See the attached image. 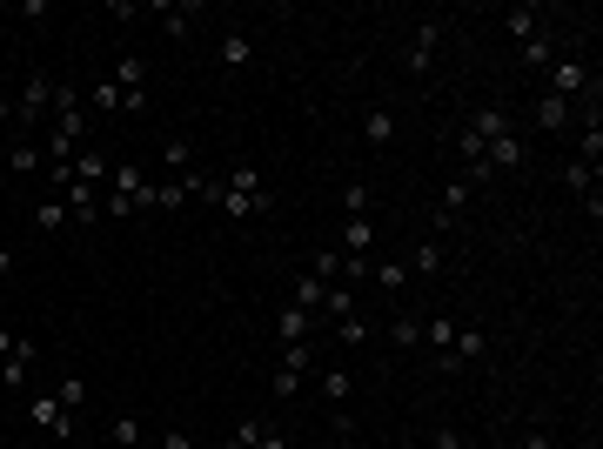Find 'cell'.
Wrapping results in <instances>:
<instances>
[{
    "label": "cell",
    "mask_w": 603,
    "mask_h": 449,
    "mask_svg": "<svg viewBox=\"0 0 603 449\" xmlns=\"http://www.w3.org/2000/svg\"><path fill=\"white\" fill-rule=\"evenodd\" d=\"M543 88H550V94H563V101H577V94H597V74L583 68L577 54H557V61L543 68Z\"/></svg>",
    "instance_id": "6da1fadb"
},
{
    "label": "cell",
    "mask_w": 603,
    "mask_h": 449,
    "mask_svg": "<svg viewBox=\"0 0 603 449\" xmlns=\"http://www.w3.org/2000/svg\"><path fill=\"white\" fill-rule=\"evenodd\" d=\"M27 423L47 429L54 443H74V409H61V396H27Z\"/></svg>",
    "instance_id": "7a4b0ae2"
},
{
    "label": "cell",
    "mask_w": 603,
    "mask_h": 449,
    "mask_svg": "<svg viewBox=\"0 0 603 449\" xmlns=\"http://www.w3.org/2000/svg\"><path fill=\"white\" fill-rule=\"evenodd\" d=\"M436 47H443V21H416V34H409V54H402V68H409V74H423Z\"/></svg>",
    "instance_id": "3957f363"
},
{
    "label": "cell",
    "mask_w": 603,
    "mask_h": 449,
    "mask_svg": "<svg viewBox=\"0 0 603 449\" xmlns=\"http://www.w3.org/2000/svg\"><path fill=\"white\" fill-rule=\"evenodd\" d=\"M215 61H222L228 74H242L248 61H255V34H248V27H222V47H215Z\"/></svg>",
    "instance_id": "277c9868"
},
{
    "label": "cell",
    "mask_w": 603,
    "mask_h": 449,
    "mask_svg": "<svg viewBox=\"0 0 603 449\" xmlns=\"http://www.w3.org/2000/svg\"><path fill=\"white\" fill-rule=\"evenodd\" d=\"M315 336H322V322L309 309H289V302L275 309V342H315Z\"/></svg>",
    "instance_id": "5b68a950"
},
{
    "label": "cell",
    "mask_w": 603,
    "mask_h": 449,
    "mask_svg": "<svg viewBox=\"0 0 603 449\" xmlns=\"http://www.w3.org/2000/svg\"><path fill=\"white\" fill-rule=\"evenodd\" d=\"M483 161H490V175H516V168H523V135H516V128H503V135L483 148Z\"/></svg>",
    "instance_id": "8992f818"
},
{
    "label": "cell",
    "mask_w": 603,
    "mask_h": 449,
    "mask_svg": "<svg viewBox=\"0 0 603 449\" xmlns=\"http://www.w3.org/2000/svg\"><path fill=\"white\" fill-rule=\"evenodd\" d=\"M530 114H536V128H543V135L570 128V101H563V94H550V88H536V94H530Z\"/></svg>",
    "instance_id": "52a82bcc"
},
{
    "label": "cell",
    "mask_w": 603,
    "mask_h": 449,
    "mask_svg": "<svg viewBox=\"0 0 603 449\" xmlns=\"http://www.w3.org/2000/svg\"><path fill=\"white\" fill-rule=\"evenodd\" d=\"M27 382H34V342H21L14 356L0 362V389H7V396H27Z\"/></svg>",
    "instance_id": "ba28073f"
},
{
    "label": "cell",
    "mask_w": 603,
    "mask_h": 449,
    "mask_svg": "<svg viewBox=\"0 0 603 449\" xmlns=\"http://www.w3.org/2000/svg\"><path fill=\"white\" fill-rule=\"evenodd\" d=\"M7 168H14V175H41L47 168L41 135H7Z\"/></svg>",
    "instance_id": "9c48e42d"
},
{
    "label": "cell",
    "mask_w": 603,
    "mask_h": 449,
    "mask_svg": "<svg viewBox=\"0 0 603 449\" xmlns=\"http://www.w3.org/2000/svg\"><path fill=\"white\" fill-rule=\"evenodd\" d=\"M376 248V222L369 215H342V255H369Z\"/></svg>",
    "instance_id": "30bf717a"
},
{
    "label": "cell",
    "mask_w": 603,
    "mask_h": 449,
    "mask_svg": "<svg viewBox=\"0 0 603 449\" xmlns=\"http://www.w3.org/2000/svg\"><path fill=\"white\" fill-rule=\"evenodd\" d=\"M322 295H329V282H315L309 269L289 282V309H309V315H322Z\"/></svg>",
    "instance_id": "8fae6325"
},
{
    "label": "cell",
    "mask_w": 603,
    "mask_h": 449,
    "mask_svg": "<svg viewBox=\"0 0 603 449\" xmlns=\"http://www.w3.org/2000/svg\"><path fill=\"white\" fill-rule=\"evenodd\" d=\"M34 228H41V235H61V228H74V215H67L61 195H41V202H34Z\"/></svg>",
    "instance_id": "7c38bea8"
},
{
    "label": "cell",
    "mask_w": 603,
    "mask_h": 449,
    "mask_svg": "<svg viewBox=\"0 0 603 449\" xmlns=\"http://www.w3.org/2000/svg\"><path fill=\"white\" fill-rule=\"evenodd\" d=\"M88 108H94V114H128V94L114 88V74H101V81L88 88Z\"/></svg>",
    "instance_id": "4fadbf2b"
},
{
    "label": "cell",
    "mask_w": 603,
    "mask_h": 449,
    "mask_svg": "<svg viewBox=\"0 0 603 449\" xmlns=\"http://www.w3.org/2000/svg\"><path fill=\"white\" fill-rule=\"evenodd\" d=\"M362 141H369V148H389V141H396V114L369 108V114H362Z\"/></svg>",
    "instance_id": "5bb4252c"
},
{
    "label": "cell",
    "mask_w": 603,
    "mask_h": 449,
    "mask_svg": "<svg viewBox=\"0 0 603 449\" xmlns=\"http://www.w3.org/2000/svg\"><path fill=\"white\" fill-rule=\"evenodd\" d=\"M161 161H168V175H195V141L168 135V141H161Z\"/></svg>",
    "instance_id": "9a60e30c"
},
{
    "label": "cell",
    "mask_w": 603,
    "mask_h": 449,
    "mask_svg": "<svg viewBox=\"0 0 603 449\" xmlns=\"http://www.w3.org/2000/svg\"><path fill=\"white\" fill-rule=\"evenodd\" d=\"M402 269H409V275H436V269H443V242H436V235H423V242L409 248V262H402Z\"/></svg>",
    "instance_id": "2e32d148"
},
{
    "label": "cell",
    "mask_w": 603,
    "mask_h": 449,
    "mask_svg": "<svg viewBox=\"0 0 603 449\" xmlns=\"http://www.w3.org/2000/svg\"><path fill=\"white\" fill-rule=\"evenodd\" d=\"M483 349H490V342H483V329H456V342H449L443 356L463 369V362H483Z\"/></svg>",
    "instance_id": "e0dca14e"
},
{
    "label": "cell",
    "mask_w": 603,
    "mask_h": 449,
    "mask_svg": "<svg viewBox=\"0 0 603 449\" xmlns=\"http://www.w3.org/2000/svg\"><path fill=\"white\" fill-rule=\"evenodd\" d=\"M222 188H235V195H262V188H268V175L255 168V161H235V168L222 175Z\"/></svg>",
    "instance_id": "ac0fdd59"
},
{
    "label": "cell",
    "mask_w": 603,
    "mask_h": 449,
    "mask_svg": "<svg viewBox=\"0 0 603 449\" xmlns=\"http://www.w3.org/2000/svg\"><path fill=\"white\" fill-rule=\"evenodd\" d=\"M315 382H322V396H329V403H342V396H356V376H349L342 362H329V369H315Z\"/></svg>",
    "instance_id": "d6986e66"
},
{
    "label": "cell",
    "mask_w": 603,
    "mask_h": 449,
    "mask_svg": "<svg viewBox=\"0 0 603 449\" xmlns=\"http://www.w3.org/2000/svg\"><path fill=\"white\" fill-rule=\"evenodd\" d=\"M503 27H510L516 47H523V41H536V34H543V14H536V7H510V14H503Z\"/></svg>",
    "instance_id": "ffe728a7"
},
{
    "label": "cell",
    "mask_w": 603,
    "mask_h": 449,
    "mask_svg": "<svg viewBox=\"0 0 603 449\" xmlns=\"http://www.w3.org/2000/svg\"><path fill=\"white\" fill-rule=\"evenodd\" d=\"M67 168H74V181H88V188H94V181H108V155H101V148H81Z\"/></svg>",
    "instance_id": "44dd1931"
},
{
    "label": "cell",
    "mask_w": 603,
    "mask_h": 449,
    "mask_svg": "<svg viewBox=\"0 0 603 449\" xmlns=\"http://www.w3.org/2000/svg\"><path fill=\"white\" fill-rule=\"evenodd\" d=\"M550 61H557V41H550V27H543L536 41H523V68H530V74H543Z\"/></svg>",
    "instance_id": "7402d4cb"
},
{
    "label": "cell",
    "mask_w": 603,
    "mask_h": 449,
    "mask_svg": "<svg viewBox=\"0 0 603 449\" xmlns=\"http://www.w3.org/2000/svg\"><path fill=\"white\" fill-rule=\"evenodd\" d=\"M309 275H315V282H342V248H315Z\"/></svg>",
    "instance_id": "603a6c76"
},
{
    "label": "cell",
    "mask_w": 603,
    "mask_h": 449,
    "mask_svg": "<svg viewBox=\"0 0 603 449\" xmlns=\"http://www.w3.org/2000/svg\"><path fill=\"white\" fill-rule=\"evenodd\" d=\"M282 369H295V376H315V342H282Z\"/></svg>",
    "instance_id": "cb8c5ba5"
},
{
    "label": "cell",
    "mask_w": 603,
    "mask_h": 449,
    "mask_svg": "<svg viewBox=\"0 0 603 449\" xmlns=\"http://www.w3.org/2000/svg\"><path fill=\"white\" fill-rule=\"evenodd\" d=\"M389 342H396V349H416V342H423V315H396V322H389Z\"/></svg>",
    "instance_id": "d4e9b609"
},
{
    "label": "cell",
    "mask_w": 603,
    "mask_h": 449,
    "mask_svg": "<svg viewBox=\"0 0 603 449\" xmlns=\"http://www.w3.org/2000/svg\"><path fill=\"white\" fill-rule=\"evenodd\" d=\"M329 329H335L342 349H362V342H369V322H362V315H342V322H329Z\"/></svg>",
    "instance_id": "484cf974"
},
{
    "label": "cell",
    "mask_w": 603,
    "mask_h": 449,
    "mask_svg": "<svg viewBox=\"0 0 603 449\" xmlns=\"http://www.w3.org/2000/svg\"><path fill=\"white\" fill-rule=\"evenodd\" d=\"M423 342L436 349V356H443L449 342H456V322H449V315H429V322H423Z\"/></svg>",
    "instance_id": "4316f807"
},
{
    "label": "cell",
    "mask_w": 603,
    "mask_h": 449,
    "mask_svg": "<svg viewBox=\"0 0 603 449\" xmlns=\"http://www.w3.org/2000/svg\"><path fill=\"white\" fill-rule=\"evenodd\" d=\"M54 396H61V409H74V416H81V409H88V376H61V389H54Z\"/></svg>",
    "instance_id": "83f0119b"
},
{
    "label": "cell",
    "mask_w": 603,
    "mask_h": 449,
    "mask_svg": "<svg viewBox=\"0 0 603 449\" xmlns=\"http://www.w3.org/2000/svg\"><path fill=\"white\" fill-rule=\"evenodd\" d=\"M262 436H268V423H262V416H242V423H235V436H228V449H255Z\"/></svg>",
    "instance_id": "f1b7e54d"
},
{
    "label": "cell",
    "mask_w": 603,
    "mask_h": 449,
    "mask_svg": "<svg viewBox=\"0 0 603 449\" xmlns=\"http://www.w3.org/2000/svg\"><path fill=\"white\" fill-rule=\"evenodd\" d=\"M161 27H168L175 41H188V34H195V7H161Z\"/></svg>",
    "instance_id": "f546056e"
},
{
    "label": "cell",
    "mask_w": 603,
    "mask_h": 449,
    "mask_svg": "<svg viewBox=\"0 0 603 449\" xmlns=\"http://www.w3.org/2000/svg\"><path fill=\"white\" fill-rule=\"evenodd\" d=\"M108 436H114L121 449H141V416H114V423H108Z\"/></svg>",
    "instance_id": "4dcf8cb0"
},
{
    "label": "cell",
    "mask_w": 603,
    "mask_h": 449,
    "mask_svg": "<svg viewBox=\"0 0 603 449\" xmlns=\"http://www.w3.org/2000/svg\"><path fill=\"white\" fill-rule=\"evenodd\" d=\"M342 215H369V181H342Z\"/></svg>",
    "instance_id": "1f68e13d"
},
{
    "label": "cell",
    "mask_w": 603,
    "mask_h": 449,
    "mask_svg": "<svg viewBox=\"0 0 603 449\" xmlns=\"http://www.w3.org/2000/svg\"><path fill=\"white\" fill-rule=\"evenodd\" d=\"M302 382L309 376H295V369H282V362L268 369V389H275V396H302Z\"/></svg>",
    "instance_id": "d6a6232c"
},
{
    "label": "cell",
    "mask_w": 603,
    "mask_h": 449,
    "mask_svg": "<svg viewBox=\"0 0 603 449\" xmlns=\"http://www.w3.org/2000/svg\"><path fill=\"white\" fill-rule=\"evenodd\" d=\"M376 289H409V269H402V262H376Z\"/></svg>",
    "instance_id": "836d02e7"
},
{
    "label": "cell",
    "mask_w": 603,
    "mask_h": 449,
    "mask_svg": "<svg viewBox=\"0 0 603 449\" xmlns=\"http://www.w3.org/2000/svg\"><path fill=\"white\" fill-rule=\"evenodd\" d=\"M577 161H590V168H597V161H603V128H597V121L583 128V141H577Z\"/></svg>",
    "instance_id": "e575fe53"
},
{
    "label": "cell",
    "mask_w": 603,
    "mask_h": 449,
    "mask_svg": "<svg viewBox=\"0 0 603 449\" xmlns=\"http://www.w3.org/2000/svg\"><path fill=\"white\" fill-rule=\"evenodd\" d=\"M0 135H14V94H7V74H0Z\"/></svg>",
    "instance_id": "d590c367"
},
{
    "label": "cell",
    "mask_w": 603,
    "mask_h": 449,
    "mask_svg": "<svg viewBox=\"0 0 603 449\" xmlns=\"http://www.w3.org/2000/svg\"><path fill=\"white\" fill-rule=\"evenodd\" d=\"M21 342H27V336H14V329H7V322H0V362L14 356V349H21Z\"/></svg>",
    "instance_id": "8d00e7d4"
},
{
    "label": "cell",
    "mask_w": 603,
    "mask_h": 449,
    "mask_svg": "<svg viewBox=\"0 0 603 449\" xmlns=\"http://www.w3.org/2000/svg\"><path fill=\"white\" fill-rule=\"evenodd\" d=\"M161 449H195V436H188V429H168V436H161Z\"/></svg>",
    "instance_id": "74e56055"
},
{
    "label": "cell",
    "mask_w": 603,
    "mask_h": 449,
    "mask_svg": "<svg viewBox=\"0 0 603 449\" xmlns=\"http://www.w3.org/2000/svg\"><path fill=\"white\" fill-rule=\"evenodd\" d=\"M436 449H463V429H449V423H443V429H436Z\"/></svg>",
    "instance_id": "f35d334b"
},
{
    "label": "cell",
    "mask_w": 603,
    "mask_h": 449,
    "mask_svg": "<svg viewBox=\"0 0 603 449\" xmlns=\"http://www.w3.org/2000/svg\"><path fill=\"white\" fill-rule=\"evenodd\" d=\"M255 449H289V436H282V429L268 423V436H262V443H255Z\"/></svg>",
    "instance_id": "ab89813d"
},
{
    "label": "cell",
    "mask_w": 603,
    "mask_h": 449,
    "mask_svg": "<svg viewBox=\"0 0 603 449\" xmlns=\"http://www.w3.org/2000/svg\"><path fill=\"white\" fill-rule=\"evenodd\" d=\"M523 449H557V443H550V436H543V429H530V443H523Z\"/></svg>",
    "instance_id": "60d3db41"
},
{
    "label": "cell",
    "mask_w": 603,
    "mask_h": 449,
    "mask_svg": "<svg viewBox=\"0 0 603 449\" xmlns=\"http://www.w3.org/2000/svg\"><path fill=\"white\" fill-rule=\"evenodd\" d=\"M7 275H14V248H0V282H7Z\"/></svg>",
    "instance_id": "b9f144b4"
}]
</instances>
